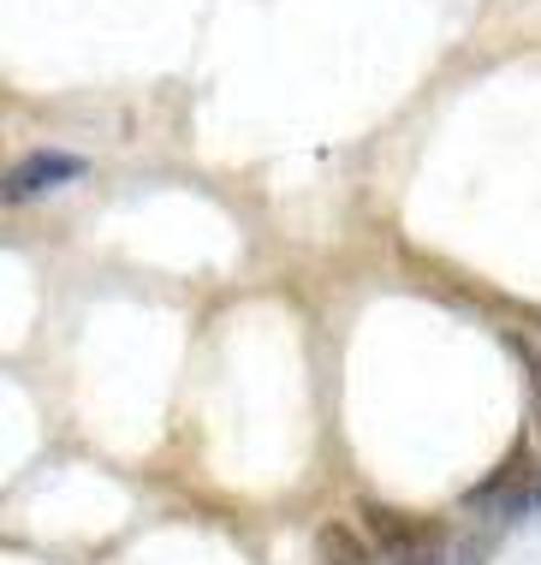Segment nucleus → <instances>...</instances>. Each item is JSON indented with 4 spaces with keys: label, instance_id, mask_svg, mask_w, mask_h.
Here are the masks:
<instances>
[{
    "label": "nucleus",
    "instance_id": "nucleus-1",
    "mask_svg": "<svg viewBox=\"0 0 541 565\" xmlns=\"http://www.w3.org/2000/svg\"><path fill=\"white\" fill-rule=\"evenodd\" d=\"M363 530L375 542L381 565H464V547H453L441 524L411 512H393L381 500H363Z\"/></svg>",
    "mask_w": 541,
    "mask_h": 565
},
{
    "label": "nucleus",
    "instance_id": "nucleus-5",
    "mask_svg": "<svg viewBox=\"0 0 541 565\" xmlns=\"http://www.w3.org/2000/svg\"><path fill=\"white\" fill-rule=\"evenodd\" d=\"M506 345H512V358L523 363V381H530V399H535V423H541V345L530 333H506Z\"/></svg>",
    "mask_w": 541,
    "mask_h": 565
},
{
    "label": "nucleus",
    "instance_id": "nucleus-2",
    "mask_svg": "<svg viewBox=\"0 0 541 565\" xmlns=\"http://www.w3.org/2000/svg\"><path fill=\"white\" fill-rule=\"evenodd\" d=\"M464 507H470V512H488L500 530L523 524V518H530V512L541 507V465L518 447L500 470H494L488 482H476L470 494H464Z\"/></svg>",
    "mask_w": 541,
    "mask_h": 565
},
{
    "label": "nucleus",
    "instance_id": "nucleus-4",
    "mask_svg": "<svg viewBox=\"0 0 541 565\" xmlns=\"http://www.w3.org/2000/svg\"><path fill=\"white\" fill-rule=\"evenodd\" d=\"M316 565H375V554L351 536L346 524H321V536H316Z\"/></svg>",
    "mask_w": 541,
    "mask_h": 565
},
{
    "label": "nucleus",
    "instance_id": "nucleus-6",
    "mask_svg": "<svg viewBox=\"0 0 541 565\" xmlns=\"http://www.w3.org/2000/svg\"><path fill=\"white\" fill-rule=\"evenodd\" d=\"M535 322H541V316H535Z\"/></svg>",
    "mask_w": 541,
    "mask_h": 565
},
{
    "label": "nucleus",
    "instance_id": "nucleus-3",
    "mask_svg": "<svg viewBox=\"0 0 541 565\" xmlns=\"http://www.w3.org/2000/svg\"><path fill=\"white\" fill-rule=\"evenodd\" d=\"M77 173H84V161H77V156H60V149H30L24 161L7 167V203H36V196L72 185Z\"/></svg>",
    "mask_w": 541,
    "mask_h": 565
}]
</instances>
